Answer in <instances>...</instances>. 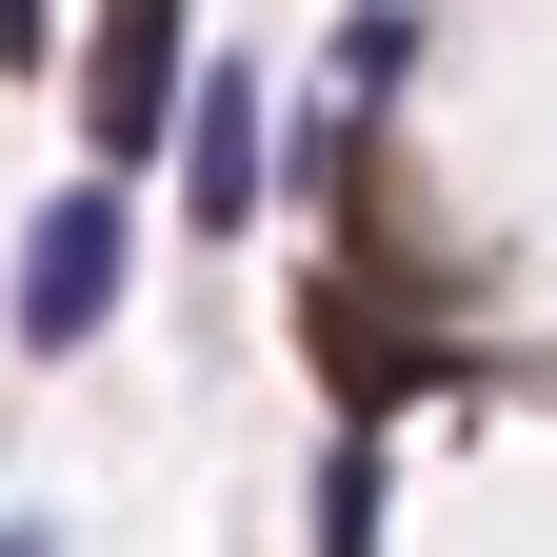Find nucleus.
<instances>
[{
    "label": "nucleus",
    "instance_id": "1",
    "mask_svg": "<svg viewBox=\"0 0 557 557\" xmlns=\"http://www.w3.org/2000/svg\"><path fill=\"white\" fill-rule=\"evenodd\" d=\"M100 299H120V180H81V199L21 220V338H40V359H81Z\"/></svg>",
    "mask_w": 557,
    "mask_h": 557
},
{
    "label": "nucleus",
    "instance_id": "2",
    "mask_svg": "<svg viewBox=\"0 0 557 557\" xmlns=\"http://www.w3.org/2000/svg\"><path fill=\"white\" fill-rule=\"evenodd\" d=\"M81 120H100V160H139L160 120H199V81H180V0H100V40H81Z\"/></svg>",
    "mask_w": 557,
    "mask_h": 557
},
{
    "label": "nucleus",
    "instance_id": "3",
    "mask_svg": "<svg viewBox=\"0 0 557 557\" xmlns=\"http://www.w3.org/2000/svg\"><path fill=\"white\" fill-rule=\"evenodd\" d=\"M299 338L338 359V398H398V379H418V338H398V299H379V278H319V299H299Z\"/></svg>",
    "mask_w": 557,
    "mask_h": 557
},
{
    "label": "nucleus",
    "instance_id": "4",
    "mask_svg": "<svg viewBox=\"0 0 557 557\" xmlns=\"http://www.w3.org/2000/svg\"><path fill=\"white\" fill-rule=\"evenodd\" d=\"M180 180H199V220H220V239L259 220V100H239V81H199V120H180Z\"/></svg>",
    "mask_w": 557,
    "mask_h": 557
},
{
    "label": "nucleus",
    "instance_id": "5",
    "mask_svg": "<svg viewBox=\"0 0 557 557\" xmlns=\"http://www.w3.org/2000/svg\"><path fill=\"white\" fill-rule=\"evenodd\" d=\"M0 40H40V0H0Z\"/></svg>",
    "mask_w": 557,
    "mask_h": 557
},
{
    "label": "nucleus",
    "instance_id": "6",
    "mask_svg": "<svg viewBox=\"0 0 557 557\" xmlns=\"http://www.w3.org/2000/svg\"><path fill=\"white\" fill-rule=\"evenodd\" d=\"M0 557H21V537H0Z\"/></svg>",
    "mask_w": 557,
    "mask_h": 557
}]
</instances>
